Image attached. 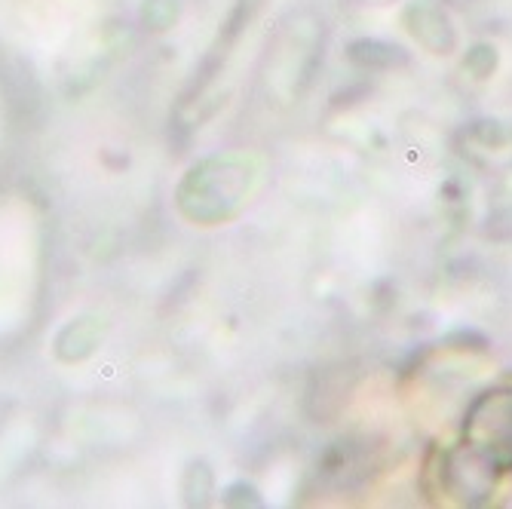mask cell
I'll return each instance as SVG.
<instances>
[{"label":"cell","instance_id":"obj_1","mask_svg":"<svg viewBox=\"0 0 512 509\" xmlns=\"http://www.w3.org/2000/svg\"><path fill=\"white\" fill-rule=\"evenodd\" d=\"M463 439L482 467L497 473L512 470V387H497L473 402Z\"/></svg>","mask_w":512,"mask_h":509},{"label":"cell","instance_id":"obj_2","mask_svg":"<svg viewBox=\"0 0 512 509\" xmlns=\"http://www.w3.org/2000/svg\"><path fill=\"white\" fill-rule=\"evenodd\" d=\"M405 28L411 31V37L424 46V50L445 56L457 46V34L454 25L448 19V13L439 4H427V0H414V4L405 7L402 13Z\"/></svg>","mask_w":512,"mask_h":509},{"label":"cell","instance_id":"obj_3","mask_svg":"<svg viewBox=\"0 0 512 509\" xmlns=\"http://www.w3.org/2000/svg\"><path fill=\"white\" fill-rule=\"evenodd\" d=\"M353 59L365 68H393V65H402L405 62V53L393 43H381V40H362V43H353Z\"/></svg>","mask_w":512,"mask_h":509},{"label":"cell","instance_id":"obj_4","mask_svg":"<svg viewBox=\"0 0 512 509\" xmlns=\"http://www.w3.org/2000/svg\"><path fill=\"white\" fill-rule=\"evenodd\" d=\"M494 65H497V56H494L491 46H476V50L467 56V68H470L476 77H488V74L494 71Z\"/></svg>","mask_w":512,"mask_h":509}]
</instances>
